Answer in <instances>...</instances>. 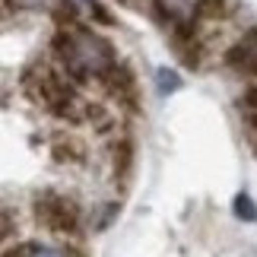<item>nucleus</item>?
I'll return each mask as SVG.
<instances>
[{"instance_id": "f257e3e1", "label": "nucleus", "mask_w": 257, "mask_h": 257, "mask_svg": "<svg viewBox=\"0 0 257 257\" xmlns=\"http://www.w3.org/2000/svg\"><path fill=\"white\" fill-rule=\"evenodd\" d=\"M54 54L61 61V70L70 76L73 83L83 80H102V76L117 64L114 61V48L108 45V38L95 35L92 29L70 26V29H57L54 35Z\"/></svg>"}, {"instance_id": "f03ea898", "label": "nucleus", "mask_w": 257, "mask_h": 257, "mask_svg": "<svg viewBox=\"0 0 257 257\" xmlns=\"http://www.w3.org/2000/svg\"><path fill=\"white\" fill-rule=\"evenodd\" d=\"M23 86H26L29 98H35L48 111L64 114V117H76V92H73L70 76L64 70H54L48 64H32L23 76Z\"/></svg>"}, {"instance_id": "7ed1b4c3", "label": "nucleus", "mask_w": 257, "mask_h": 257, "mask_svg": "<svg viewBox=\"0 0 257 257\" xmlns=\"http://www.w3.org/2000/svg\"><path fill=\"white\" fill-rule=\"evenodd\" d=\"M35 216L45 229L51 232H61V235H73L80 229V203L67 194H54V191H45L35 197Z\"/></svg>"}, {"instance_id": "20e7f679", "label": "nucleus", "mask_w": 257, "mask_h": 257, "mask_svg": "<svg viewBox=\"0 0 257 257\" xmlns=\"http://www.w3.org/2000/svg\"><path fill=\"white\" fill-rule=\"evenodd\" d=\"M203 0H156V13L169 19L175 29H194L200 19Z\"/></svg>"}, {"instance_id": "39448f33", "label": "nucleus", "mask_w": 257, "mask_h": 257, "mask_svg": "<svg viewBox=\"0 0 257 257\" xmlns=\"http://www.w3.org/2000/svg\"><path fill=\"white\" fill-rule=\"evenodd\" d=\"M225 64L235 67L238 73L257 76V29H251L248 35H241L238 42L229 48V54H225Z\"/></svg>"}, {"instance_id": "423d86ee", "label": "nucleus", "mask_w": 257, "mask_h": 257, "mask_svg": "<svg viewBox=\"0 0 257 257\" xmlns=\"http://www.w3.org/2000/svg\"><path fill=\"white\" fill-rule=\"evenodd\" d=\"M54 156L61 162H83V146H80V140H57L54 143Z\"/></svg>"}, {"instance_id": "0eeeda50", "label": "nucleus", "mask_w": 257, "mask_h": 257, "mask_svg": "<svg viewBox=\"0 0 257 257\" xmlns=\"http://www.w3.org/2000/svg\"><path fill=\"white\" fill-rule=\"evenodd\" d=\"M232 213L238 216V219H244V222H257V203L251 200V194H238L232 200Z\"/></svg>"}, {"instance_id": "6e6552de", "label": "nucleus", "mask_w": 257, "mask_h": 257, "mask_svg": "<svg viewBox=\"0 0 257 257\" xmlns=\"http://www.w3.org/2000/svg\"><path fill=\"white\" fill-rule=\"evenodd\" d=\"M29 257H80L70 248H48V244H32L29 248Z\"/></svg>"}, {"instance_id": "1a4fd4ad", "label": "nucleus", "mask_w": 257, "mask_h": 257, "mask_svg": "<svg viewBox=\"0 0 257 257\" xmlns=\"http://www.w3.org/2000/svg\"><path fill=\"white\" fill-rule=\"evenodd\" d=\"M131 159H134V146H131V140H121V143H117V150H114L117 172H127V169H131Z\"/></svg>"}, {"instance_id": "9d476101", "label": "nucleus", "mask_w": 257, "mask_h": 257, "mask_svg": "<svg viewBox=\"0 0 257 257\" xmlns=\"http://www.w3.org/2000/svg\"><path fill=\"white\" fill-rule=\"evenodd\" d=\"M156 80H159V92H175V89L181 86V80H178L175 70H159V73H156Z\"/></svg>"}, {"instance_id": "9b49d317", "label": "nucleus", "mask_w": 257, "mask_h": 257, "mask_svg": "<svg viewBox=\"0 0 257 257\" xmlns=\"http://www.w3.org/2000/svg\"><path fill=\"white\" fill-rule=\"evenodd\" d=\"M241 108H244L248 114H257V86L244 92V98H241Z\"/></svg>"}, {"instance_id": "f8f14e48", "label": "nucleus", "mask_w": 257, "mask_h": 257, "mask_svg": "<svg viewBox=\"0 0 257 257\" xmlns=\"http://www.w3.org/2000/svg\"><path fill=\"white\" fill-rule=\"evenodd\" d=\"M29 248H32V241H26V244H13V248H7L0 257H29Z\"/></svg>"}, {"instance_id": "ddd939ff", "label": "nucleus", "mask_w": 257, "mask_h": 257, "mask_svg": "<svg viewBox=\"0 0 257 257\" xmlns=\"http://www.w3.org/2000/svg\"><path fill=\"white\" fill-rule=\"evenodd\" d=\"M10 232H13V219H10L7 210H0V241H4Z\"/></svg>"}, {"instance_id": "4468645a", "label": "nucleus", "mask_w": 257, "mask_h": 257, "mask_svg": "<svg viewBox=\"0 0 257 257\" xmlns=\"http://www.w3.org/2000/svg\"><path fill=\"white\" fill-rule=\"evenodd\" d=\"M13 7H35V4H42V0H10Z\"/></svg>"}]
</instances>
